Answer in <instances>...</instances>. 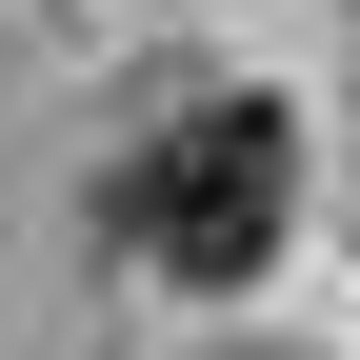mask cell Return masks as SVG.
I'll list each match as a JSON object with an SVG mask.
<instances>
[{"mask_svg": "<svg viewBox=\"0 0 360 360\" xmlns=\"http://www.w3.org/2000/svg\"><path fill=\"white\" fill-rule=\"evenodd\" d=\"M281 220H300V120L260 101V80H220V101H180L141 120V141L101 160V240L141 260V281H260L281 260Z\"/></svg>", "mask_w": 360, "mask_h": 360, "instance_id": "cell-1", "label": "cell"}]
</instances>
